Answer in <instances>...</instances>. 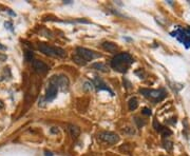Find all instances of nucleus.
<instances>
[{"mask_svg": "<svg viewBox=\"0 0 190 156\" xmlns=\"http://www.w3.org/2000/svg\"><path fill=\"white\" fill-rule=\"evenodd\" d=\"M133 58L129 53H119L111 60V67L119 73H125L133 63Z\"/></svg>", "mask_w": 190, "mask_h": 156, "instance_id": "1", "label": "nucleus"}, {"mask_svg": "<svg viewBox=\"0 0 190 156\" xmlns=\"http://www.w3.org/2000/svg\"><path fill=\"white\" fill-rule=\"evenodd\" d=\"M38 50L40 51L41 53L44 54L50 57H58V58H65L67 56L66 51L61 48H57V47H52L47 43H39L38 44Z\"/></svg>", "mask_w": 190, "mask_h": 156, "instance_id": "2", "label": "nucleus"}, {"mask_svg": "<svg viewBox=\"0 0 190 156\" xmlns=\"http://www.w3.org/2000/svg\"><path fill=\"white\" fill-rule=\"evenodd\" d=\"M139 92L153 102L162 101L166 97V92L164 90H152V89H141Z\"/></svg>", "mask_w": 190, "mask_h": 156, "instance_id": "3", "label": "nucleus"}, {"mask_svg": "<svg viewBox=\"0 0 190 156\" xmlns=\"http://www.w3.org/2000/svg\"><path fill=\"white\" fill-rule=\"evenodd\" d=\"M171 36L176 38L177 40L182 42L187 49L190 47V29L177 28L176 31L171 33Z\"/></svg>", "mask_w": 190, "mask_h": 156, "instance_id": "4", "label": "nucleus"}, {"mask_svg": "<svg viewBox=\"0 0 190 156\" xmlns=\"http://www.w3.org/2000/svg\"><path fill=\"white\" fill-rule=\"evenodd\" d=\"M76 54L80 56L81 58H84L87 62L90 60H93V59H95V58L100 56V55H98V54L94 53L93 51L89 50V49H86V48H81V47H78V48L76 49Z\"/></svg>", "mask_w": 190, "mask_h": 156, "instance_id": "5", "label": "nucleus"}, {"mask_svg": "<svg viewBox=\"0 0 190 156\" xmlns=\"http://www.w3.org/2000/svg\"><path fill=\"white\" fill-rule=\"evenodd\" d=\"M98 136L103 141L108 142V144H110V145L116 144V142H118V140H119V136L115 133H112V132H101Z\"/></svg>", "mask_w": 190, "mask_h": 156, "instance_id": "6", "label": "nucleus"}, {"mask_svg": "<svg viewBox=\"0 0 190 156\" xmlns=\"http://www.w3.org/2000/svg\"><path fill=\"white\" fill-rule=\"evenodd\" d=\"M57 91H58V87L57 84L54 82H51L49 83L48 88H47V92H46V100L48 102L50 101L54 100L56 98V96H57Z\"/></svg>", "mask_w": 190, "mask_h": 156, "instance_id": "7", "label": "nucleus"}, {"mask_svg": "<svg viewBox=\"0 0 190 156\" xmlns=\"http://www.w3.org/2000/svg\"><path fill=\"white\" fill-rule=\"evenodd\" d=\"M92 83L94 84V88H96L97 91H108V92H109V93L111 94L112 96L114 95L113 91H112L111 89L109 88V87L107 86L106 82H105V81L103 80V79H100V78L97 77V76L93 79Z\"/></svg>", "mask_w": 190, "mask_h": 156, "instance_id": "8", "label": "nucleus"}, {"mask_svg": "<svg viewBox=\"0 0 190 156\" xmlns=\"http://www.w3.org/2000/svg\"><path fill=\"white\" fill-rule=\"evenodd\" d=\"M32 64H33L34 70H35L36 72H37V73H39V74L47 73V72H48V70H49V67L47 66L46 63L43 62V61H41V60H38V59L33 60Z\"/></svg>", "mask_w": 190, "mask_h": 156, "instance_id": "9", "label": "nucleus"}, {"mask_svg": "<svg viewBox=\"0 0 190 156\" xmlns=\"http://www.w3.org/2000/svg\"><path fill=\"white\" fill-rule=\"evenodd\" d=\"M56 80V84H57V87L58 88H60L62 91L65 90H68L69 89V84H70V82H69V79L67 76H58V77L55 78Z\"/></svg>", "mask_w": 190, "mask_h": 156, "instance_id": "10", "label": "nucleus"}, {"mask_svg": "<svg viewBox=\"0 0 190 156\" xmlns=\"http://www.w3.org/2000/svg\"><path fill=\"white\" fill-rule=\"evenodd\" d=\"M101 47H103L104 50L108 51L110 53H114V52H116L118 50L117 45L113 42H110V41H105V42H103L101 43Z\"/></svg>", "mask_w": 190, "mask_h": 156, "instance_id": "11", "label": "nucleus"}, {"mask_svg": "<svg viewBox=\"0 0 190 156\" xmlns=\"http://www.w3.org/2000/svg\"><path fill=\"white\" fill-rule=\"evenodd\" d=\"M69 131H70V134H71L73 138H77L80 135V129L77 126H74V125H70L69 126Z\"/></svg>", "mask_w": 190, "mask_h": 156, "instance_id": "12", "label": "nucleus"}, {"mask_svg": "<svg viewBox=\"0 0 190 156\" xmlns=\"http://www.w3.org/2000/svg\"><path fill=\"white\" fill-rule=\"evenodd\" d=\"M137 107H138V101H137V99L135 98V97L130 99L129 102H128V108H129L130 111H134V110H136Z\"/></svg>", "mask_w": 190, "mask_h": 156, "instance_id": "13", "label": "nucleus"}, {"mask_svg": "<svg viewBox=\"0 0 190 156\" xmlns=\"http://www.w3.org/2000/svg\"><path fill=\"white\" fill-rule=\"evenodd\" d=\"M92 68L95 69V70H98L101 71V72H107L108 71V68L105 63H101V62H96V63H93L92 64Z\"/></svg>", "mask_w": 190, "mask_h": 156, "instance_id": "14", "label": "nucleus"}, {"mask_svg": "<svg viewBox=\"0 0 190 156\" xmlns=\"http://www.w3.org/2000/svg\"><path fill=\"white\" fill-rule=\"evenodd\" d=\"M73 61L77 64H79V66H86L87 64V61L85 60L84 58H81L79 55H77V54L73 56Z\"/></svg>", "mask_w": 190, "mask_h": 156, "instance_id": "15", "label": "nucleus"}, {"mask_svg": "<svg viewBox=\"0 0 190 156\" xmlns=\"http://www.w3.org/2000/svg\"><path fill=\"white\" fill-rule=\"evenodd\" d=\"M82 88H84V90L86 91V92H90V91L93 90L94 84H93L92 82H90V81H86V82L84 83V86H82Z\"/></svg>", "mask_w": 190, "mask_h": 156, "instance_id": "16", "label": "nucleus"}, {"mask_svg": "<svg viewBox=\"0 0 190 156\" xmlns=\"http://www.w3.org/2000/svg\"><path fill=\"white\" fill-rule=\"evenodd\" d=\"M24 57H25V59H27V61L32 60V58H33V52H31V51H25Z\"/></svg>", "mask_w": 190, "mask_h": 156, "instance_id": "17", "label": "nucleus"}, {"mask_svg": "<svg viewBox=\"0 0 190 156\" xmlns=\"http://www.w3.org/2000/svg\"><path fill=\"white\" fill-rule=\"evenodd\" d=\"M164 144H165V148L167 149L168 151H171L172 150V148H173V146H172V142L171 141H169V140H164Z\"/></svg>", "mask_w": 190, "mask_h": 156, "instance_id": "18", "label": "nucleus"}, {"mask_svg": "<svg viewBox=\"0 0 190 156\" xmlns=\"http://www.w3.org/2000/svg\"><path fill=\"white\" fill-rule=\"evenodd\" d=\"M143 114H145V115H151L152 114V112H151V110L150 109H148V108H145L144 110H143V112H142Z\"/></svg>", "mask_w": 190, "mask_h": 156, "instance_id": "19", "label": "nucleus"}, {"mask_svg": "<svg viewBox=\"0 0 190 156\" xmlns=\"http://www.w3.org/2000/svg\"><path fill=\"white\" fill-rule=\"evenodd\" d=\"M3 107H4V106H3V103H2V101L0 100V110H1V109H3Z\"/></svg>", "mask_w": 190, "mask_h": 156, "instance_id": "20", "label": "nucleus"}, {"mask_svg": "<svg viewBox=\"0 0 190 156\" xmlns=\"http://www.w3.org/2000/svg\"><path fill=\"white\" fill-rule=\"evenodd\" d=\"M46 156H53V154H51L50 152H46Z\"/></svg>", "mask_w": 190, "mask_h": 156, "instance_id": "21", "label": "nucleus"}, {"mask_svg": "<svg viewBox=\"0 0 190 156\" xmlns=\"http://www.w3.org/2000/svg\"><path fill=\"white\" fill-rule=\"evenodd\" d=\"M0 49H1V50H5V47H3V45L0 44Z\"/></svg>", "mask_w": 190, "mask_h": 156, "instance_id": "22", "label": "nucleus"}]
</instances>
